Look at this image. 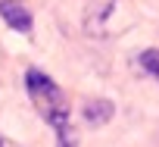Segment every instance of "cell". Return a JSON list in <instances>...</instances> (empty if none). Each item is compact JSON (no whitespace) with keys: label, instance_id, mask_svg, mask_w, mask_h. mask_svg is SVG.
Returning <instances> with one entry per match:
<instances>
[{"label":"cell","instance_id":"6da1fadb","mask_svg":"<svg viewBox=\"0 0 159 147\" xmlns=\"http://www.w3.org/2000/svg\"><path fill=\"white\" fill-rule=\"evenodd\" d=\"M25 88H28V97L38 107V113L53 125V131L69 128V100L50 75H44L41 69H28L25 72Z\"/></svg>","mask_w":159,"mask_h":147},{"label":"cell","instance_id":"7a4b0ae2","mask_svg":"<svg viewBox=\"0 0 159 147\" xmlns=\"http://www.w3.org/2000/svg\"><path fill=\"white\" fill-rule=\"evenodd\" d=\"M0 16H3V22L13 28V31H19V35H31V13L19 3V0H0Z\"/></svg>","mask_w":159,"mask_h":147},{"label":"cell","instance_id":"3957f363","mask_svg":"<svg viewBox=\"0 0 159 147\" xmlns=\"http://www.w3.org/2000/svg\"><path fill=\"white\" fill-rule=\"evenodd\" d=\"M112 7H116V0H88V10H84V28H88V35H103Z\"/></svg>","mask_w":159,"mask_h":147},{"label":"cell","instance_id":"277c9868","mask_svg":"<svg viewBox=\"0 0 159 147\" xmlns=\"http://www.w3.org/2000/svg\"><path fill=\"white\" fill-rule=\"evenodd\" d=\"M112 116H116V107H112V100H106V97H97V100H88V103H84V122L94 125V128L106 125Z\"/></svg>","mask_w":159,"mask_h":147},{"label":"cell","instance_id":"5b68a950","mask_svg":"<svg viewBox=\"0 0 159 147\" xmlns=\"http://www.w3.org/2000/svg\"><path fill=\"white\" fill-rule=\"evenodd\" d=\"M137 63H140V69H147L150 75H156V82H159V47L143 50V53L137 56Z\"/></svg>","mask_w":159,"mask_h":147},{"label":"cell","instance_id":"8992f818","mask_svg":"<svg viewBox=\"0 0 159 147\" xmlns=\"http://www.w3.org/2000/svg\"><path fill=\"white\" fill-rule=\"evenodd\" d=\"M56 138H59V144H56V147H75V135H72V125H69V128H62V131H56Z\"/></svg>","mask_w":159,"mask_h":147},{"label":"cell","instance_id":"52a82bcc","mask_svg":"<svg viewBox=\"0 0 159 147\" xmlns=\"http://www.w3.org/2000/svg\"><path fill=\"white\" fill-rule=\"evenodd\" d=\"M0 147H7V144H3V138H0Z\"/></svg>","mask_w":159,"mask_h":147}]
</instances>
